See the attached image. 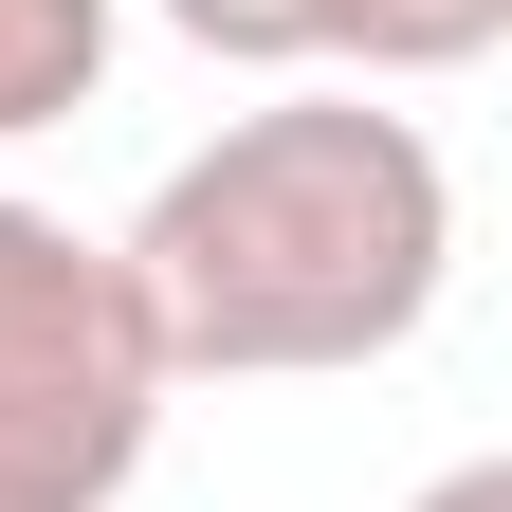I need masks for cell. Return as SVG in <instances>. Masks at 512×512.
Here are the masks:
<instances>
[{"label":"cell","instance_id":"1","mask_svg":"<svg viewBox=\"0 0 512 512\" xmlns=\"http://www.w3.org/2000/svg\"><path fill=\"white\" fill-rule=\"evenodd\" d=\"M110 256L165 330V384H311V366L421 348L439 275H458V183H439L421 110L275 92L220 147H183Z\"/></svg>","mask_w":512,"mask_h":512},{"label":"cell","instance_id":"4","mask_svg":"<svg viewBox=\"0 0 512 512\" xmlns=\"http://www.w3.org/2000/svg\"><path fill=\"white\" fill-rule=\"evenodd\" d=\"M494 37H512V0H348V19H330L348 74H476Z\"/></svg>","mask_w":512,"mask_h":512},{"label":"cell","instance_id":"5","mask_svg":"<svg viewBox=\"0 0 512 512\" xmlns=\"http://www.w3.org/2000/svg\"><path fill=\"white\" fill-rule=\"evenodd\" d=\"M330 19L348 0H165V37L238 55V74H330Z\"/></svg>","mask_w":512,"mask_h":512},{"label":"cell","instance_id":"6","mask_svg":"<svg viewBox=\"0 0 512 512\" xmlns=\"http://www.w3.org/2000/svg\"><path fill=\"white\" fill-rule=\"evenodd\" d=\"M421 512H512V458H458V476H439Z\"/></svg>","mask_w":512,"mask_h":512},{"label":"cell","instance_id":"3","mask_svg":"<svg viewBox=\"0 0 512 512\" xmlns=\"http://www.w3.org/2000/svg\"><path fill=\"white\" fill-rule=\"evenodd\" d=\"M110 92V0H0V147Z\"/></svg>","mask_w":512,"mask_h":512},{"label":"cell","instance_id":"2","mask_svg":"<svg viewBox=\"0 0 512 512\" xmlns=\"http://www.w3.org/2000/svg\"><path fill=\"white\" fill-rule=\"evenodd\" d=\"M165 421V330L128 256L55 202H0V512H110Z\"/></svg>","mask_w":512,"mask_h":512}]
</instances>
